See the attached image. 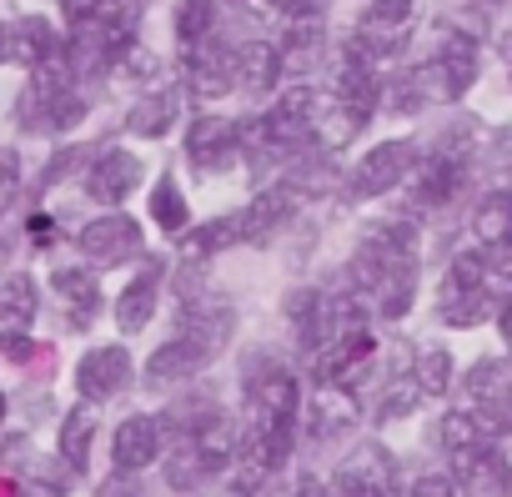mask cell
<instances>
[{"label":"cell","instance_id":"6da1fadb","mask_svg":"<svg viewBox=\"0 0 512 497\" xmlns=\"http://www.w3.org/2000/svg\"><path fill=\"white\" fill-rule=\"evenodd\" d=\"M497 297H502V292H497V282H492L487 252H462V257L447 267L442 287H437V317H442L447 327H477L482 317H492Z\"/></svg>","mask_w":512,"mask_h":497},{"label":"cell","instance_id":"7a4b0ae2","mask_svg":"<svg viewBox=\"0 0 512 497\" xmlns=\"http://www.w3.org/2000/svg\"><path fill=\"white\" fill-rule=\"evenodd\" d=\"M236 442H241V432L231 427V417H211L196 437L176 442V452H171V462H166L171 487H196V482L226 472V467L236 462Z\"/></svg>","mask_w":512,"mask_h":497},{"label":"cell","instance_id":"3957f363","mask_svg":"<svg viewBox=\"0 0 512 497\" xmlns=\"http://www.w3.org/2000/svg\"><path fill=\"white\" fill-rule=\"evenodd\" d=\"M467 126H452V136H442L427 156V166L417 171V206H447L462 181H467Z\"/></svg>","mask_w":512,"mask_h":497},{"label":"cell","instance_id":"277c9868","mask_svg":"<svg viewBox=\"0 0 512 497\" xmlns=\"http://www.w3.org/2000/svg\"><path fill=\"white\" fill-rule=\"evenodd\" d=\"M417 81H422V91L427 96H442V101H457L472 81H477V46L467 41V36H452L427 66H417L412 71Z\"/></svg>","mask_w":512,"mask_h":497},{"label":"cell","instance_id":"5b68a950","mask_svg":"<svg viewBox=\"0 0 512 497\" xmlns=\"http://www.w3.org/2000/svg\"><path fill=\"white\" fill-rule=\"evenodd\" d=\"M412 141H387V146H377V151H367L357 166H352V176H347V201H372V196H382V191H392L407 171H412Z\"/></svg>","mask_w":512,"mask_h":497},{"label":"cell","instance_id":"8992f818","mask_svg":"<svg viewBox=\"0 0 512 497\" xmlns=\"http://www.w3.org/2000/svg\"><path fill=\"white\" fill-rule=\"evenodd\" d=\"M352 422H357V397H352V387H342V382H317L312 407H307V437L327 447V442H342V437L352 432Z\"/></svg>","mask_w":512,"mask_h":497},{"label":"cell","instance_id":"52a82bcc","mask_svg":"<svg viewBox=\"0 0 512 497\" xmlns=\"http://www.w3.org/2000/svg\"><path fill=\"white\" fill-rule=\"evenodd\" d=\"M81 252L91 262H131L141 252V226L126 216V211H111V216H96L86 231H81Z\"/></svg>","mask_w":512,"mask_h":497},{"label":"cell","instance_id":"ba28073f","mask_svg":"<svg viewBox=\"0 0 512 497\" xmlns=\"http://www.w3.org/2000/svg\"><path fill=\"white\" fill-rule=\"evenodd\" d=\"M236 151H241V126H231L221 116L191 121V131H186V161L196 171H221Z\"/></svg>","mask_w":512,"mask_h":497},{"label":"cell","instance_id":"9c48e42d","mask_svg":"<svg viewBox=\"0 0 512 497\" xmlns=\"http://www.w3.org/2000/svg\"><path fill=\"white\" fill-rule=\"evenodd\" d=\"M136 186H141V161L131 151H101L86 171V191L101 206H121Z\"/></svg>","mask_w":512,"mask_h":497},{"label":"cell","instance_id":"30bf717a","mask_svg":"<svg viewBox=\"0 0 512 497\" xmlns=\"http://www.w3.org/2000/svg\"><path fill=\"white\" fill-rule=\"evenodd\" d=\"M337 497H392V462L382 447H357L337 467Z\"/></svg>","mask_w":512,"mask_h":497},{"label":"cell","instance_id":"8fae6325","mask_svg":"<svg viewBox=\"0 0 512 497\" xmlns=\"http://www.w3.org/2000/svg\"><path fill=\"white\" fill-rule=\"evenodd\" d=\"M447 457H452V477L472 492H507V482H512V472L492 442H472V447H457Z\"/></svg>","mask_w":512,"mask_h":497},{"label":"cell","instance_id":"7c38bea8","mask_svg":"<svg viewBox=\"0 0 512 497\" xmlns=\"http://www.w3.org/2000/svg\"><path fill=\"white\" fill-rule=\"evenodd\" d=\"M297 201H302V191H297V181H282V186H272V191H262L246 211H236L241 216V241H267L292 211H297Z\"/></svg>","mask_w":512,"mask_h":497},{"label":"cell","instance_id":"4fadbf2b","mask_svg":"<svg viewBox=\"0 0 512 497\" xmlns=\"http://www.w3.org/2000/svg\"><path fill=\"white\" fill-rule=\"evenodd\" d=\"M126 372H131V357H126L121 347H96V352L81 362L76 387H81L86 402H111V397L126 387Z\"/></svg>","mask_w":512,"mask_h":497},{"label":"cell","instance_id":"5bb4252c","mask_svg":"<svg viewBox=\"0 0 512 497\" xmlns=\"http://www.w3.org/2000/svg\"><path fill=\"white\" fill-rule=\"evenodd\" d=\"M156 452H161V422H156V417H126V422L116 427L111 457H116V467H121V472L146 467Z\"/></svg>","mask_w":512,"mask_h":497},{"label":"cell","instance_id":"9a60e30c","mask_svg":"<svg viewBox=\"0 0 512 497\" xmlns=\"http://www.w3.org/2000/svg\"><path fill=\"white\" fill-rule=\"evenodd\" d=\"M277 76H282V46H272V41H246V46L236 51V86H241V91L262 96V91L277 86Z\"/></svg>","mask_w":512,"mask_h":497},{"label":"cell","instance_id":"2e32d148","mask_svg":"<svg viewBox=\"0 0 512 497\" xmlns=\"http://www.w3.org/2000/svg\"><path fill=\"white\" fill-rule=\"evenodd\" d=\"M472 236L482 252H507L512 246V191L482 196V206L472 211Z\"/></svg>","mask_w":512,"mask_h":497},{"label":"cell","instance_id":"e0dca14e","mask_svg":"<svg viewBox=\"0 0 512 497\" xmlns=\"http://www.w3.org/2000/svg\"><path fill=\"white\" fill-rule=\"evenodd\" d=\"M362 246L382 262H397V267H417V226L412 221H377Z\"/></svg>","mask_w":512,"mask_h":497},{"label":"cell","instance_id":"ac0fdd59","mask_svg":"<svg viewBox=\"0 0 512 497\" xmlns=\"http://www.w3.org/2000/svg\"><path fill=\"white\" fill-rule=\"evenodd\" d=\"M51 282H56V292H61V302H66V317H71V327H91V317L101 312L96 277H91L86 267H61Z\"/></svg>","mask_w":512,"mask_h":497},{"label":"cell","instance_id":"d6986e66","mask_svg":"<svg viewBox=\"0 0 512 497\" xmlns=\"http://www.w3.org/2000/svg\"><path fill=\"white\" fill-rule=\"evenodd\" d=\"M156 292H161V267L151 262L141 277H131V287H126L121 302H116V322H121V332H141V327L151 322V312H156Z\"/></svg>","mask_w":512,"mask_h":497},{"label":"cell","instance_id":"ffe728a7","mask_svg":"<svg viewBox=\"0 0 512 497\" xmlns=\"http://www.w3.org/2000/svg\"><path fill=\"white\" fill-rule=\"evenodd\" d=\"M176 116H181V91L176 86H161V91H151L146 101H136V111L126 116V126L136 131V136H166L171 126H176Z\"/></svg>","mask_w":512,"mask_h":497},{"label":"cell","instance_id":"44dd1931","mask_svg":"<svg viewBox=\"0 0 512 497\" xmlns=\"http://www.w3.org/2000/svg\"><path fill=\"white\" fill-rule=\"evenodd\" d=\"M231 241H241V216H216L191 226L186 236V257H211V252H231Z\"/></svg>","mask_w":512,"mask_h":497},{"label":"cell","instance_id":"7402d4cb","mask_svg":"<svg viewBox=\"0 0 512 497\" xmlns=\"http://www.w3.org/2000/svg\"><path fill=\"white\" fill-rule=\"evenodd\" d=\"M216 0H181V11H176V36L181 46H201L216 36Z\"/></svg>","mask_w":512,"mask_h":497},{"label":"cell","instance_id":"603a6c76","mask_svg":"<svg viewBox=\"0 0 512 497\" xmlns=\"http://www.w3.org/2000/svg\"><path fill=\"white\" fill-rule=\"evenodd\" d=\"M91 437H96V412H86V407H76V412L66 417V432H61V452H66V462H71V472H81V467H86V452H91Z\"/></svg>","mask_w":512,"mask_h":497},{"label":"cell","instance_id":"cb8c5ba5","mask_svg":"<svg viewBox=\"0 0 512 497\" xmlns=\"http://www.w3.org/2000/svg\"><path fill=\"white\" fill-rule=\"evenodd\" d=\"M31 317H36V282L31 277H11L6 287H0V322L26 327Z\"/></svg>","mask_w":512,"mask_h":497},{"label":"cell","instance_id":"d4e9b609","mask_svg":"<svg viewBox=\"0 0 512 497\" xmlns=\"http://www.w3.org/2000/svg\"><path fill=\"white\" fill-rule=\"evenodd\" d=\"M412 377H417L422 397H442V392L452 387V357H447L442 347H432V352H417V367H412Z\"/></svg>","mask_w":512,"mask_h":497},{"label":"cell","instance_id":"484cf974","mask_svg":"<svg viewBox=\"0 0 512 497\" xmlns=\"http://www.w3.org/2000/svg\"><path fill=\"white\" fill-rule=\"evenodd\" d=\"M151 216H156L166 231H181V226H186V201H181L176 176H161V181H156V191H151Z\"/></svg>","mask_w":512,"mask_h":497},{"label":"cell","instance_id":"4316f807","mask_svg":"<svg viewBox=\"0 0 512 497\" xmlns=\"http://www.w3.org/2000/svg\"><path fill=\"white\" fill-rule=\"evenodd\" d=\"M417 402H422L417 377H412L407 367H402V372H392V382H387V392H382V412H387V417H407Z\"/></svg>","mask_w":512,"mask_h":497},{"label":"cell","instance_id":"83f0119b","mask_svg":"<svg viewBox=\"0 0 512 497\" xmlns=\"http://www.w3.org/2000/svg\"><path fill=\"white\" fill-rule=\"evenodd\" d=\"M412 16V0H372V11H367V31H392Z\"/></svg>","mask_w":512,"mask_h":497},{"label":"cell","instance_id":"f1b7e54d","mask_svg":"<svg viewBox=\"0 0 512 497\" xmlns=\"http://www.w3.org/2000/svg\"><path fill=\"white\" fill-rule=\"evenodd\" d=\"M272 6L287 16V21H312L322 11V0H272Z\"/></svg>","mask_w":512,"mask_h":497},{"label":"cell","instance_id":"f546056e","mask_svg":"<svg viewBox=\"0 0 512 497\" xmlns=\"http://www.w3.org/2000/svg\"><path fill=\"white\" fill-rule=\"evenodd\" d=\"M412 497H452V482H447V477H422V482L412 487Z\"/></svg>","mask_w":512,"mask_h":497},{"label":"cell","instance_id":"4dcf8cb0","mask_svg":"<svg viewBox=\"0 0 512 497\" xmlns=\"http://www.w3.org/2000/svg\"><path fill=\"white\" fill-rule=\"evenodd\" d=\"M292 497H332V492H327L322 482H312V477H302V487H297Z\"/></svg>","mask_w":512,"mask_h":497},{"label":"cell","instance_id":"1f68e13d","mask_svg":"<svg viewBox=\"0 0 512 497\" xmlns=\"http://www.w3.org/2000/svg\"><path fill=\"white\" fill-rule=\"evenodd\" d=\"M497 156H502V166H512V126L502 131V141H497Z\"/></svg>","mask_w":512,"mask_h":497},{"label":"cell","instance_id":"d6a6232c","mask_svg":"<svg viewBox=\"0 0 512 497\" xmlns=\"http://www.w3.org/2000/svg\"><path fill=\"white\" fill-rule=\"evenodd\" d=\"M502 342L512 347V292H507V307H502Z\"/></svg>","mask_w":512,"mask_h":497},{"label":"cell","instance_id":"836d02e7","mask_svg":"<svg viewBox=\"0 0 512 497\" xmlns=\"http://www.w3.org/2000/svg\"><path fill=\"white\" fill-rule=\"evenodd\" d=\"M502 66L512 71V36H502Z\"/></svg>","mask_w":512,"mask_h":497},{"label":"cell","instance_id":"e575fe53","mask_svg":"<svg viewBox=\"0 0 512 497\" xmlns=\"http://www.w3.org/2000/svg\"><path fill=\"white\" fill-rule=\"evenodd\" d=\"M0 417H6V397H0Z\"/></svg>","mask_w":512,"mask_h":497},{"label":"cell","instance_id":"d590c367","mask_svg":"<svg viewBox=\"0 0 512 497\" xmlns=\"http://www.w3.org/2000/svg\"><path fill=\"white\" fill-rule=\"evenodd\" d=\"M507 497H512V482H507Z\"/></svg>","mask_w":512,"mask_h":497}]
</instances>
